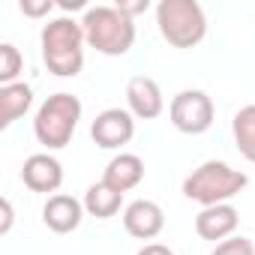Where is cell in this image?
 <instances>
[{"mask_svg":"<svg viewBox=\"0 0 255 255\" xmlns=\"http://www.w3.org/2000/svg\"><path fill=\"white\" fill-rule=\"evenodd\" d=\"M210 255H255V246H252V240H246L243 234H234V237L216 243V249H213Z\"/></svg>","mask_w":255,"mask_h":255,"instance_id":"ac0fdd59","label":"cell"},{"mask_svg":"<svg viewBox=\"0 0 255 255\" xmlns=\"http://www.w3.org/2000/svg\"><path fill=\"white\" fill-rule=\"evenodd\" d=\"M21 69H24V57H21V51L12 45V42H3L0 45V84H15L18 81V75H21Z\"/></svg>","mask_w":255,"mask_h":255,"instance_id":"e0dca14e","label":"cell"},{"mask_svg":"<svg viewBox=\"0 0 255 255\" xmlns=\"http://www.w3.org/2000/svg\"><path fill=\"white\" fill-rule=\"evenodd\" d=\"M144 180V159L138 153H117L102 174V183H108L117 192H129Z\"/></svg>","mask_w":255,"mask_h":255,"instance_id":"4fadbf2b","label":"cell"},{"mask_svg":"<svg viewBox=\"0 0 255 255\" xmlns=\"http://www.w3.org/2000/svg\"><path fill=\"white\" fill-rule=\"evenodd\" d=\"M231 135L243 159L255 162V105H243L231 120Z\"/></svg>","mask_w":255,"mask_h":255,"instance_id":"2e32d148","label":"cell"},{"mask_svg":"<svg viewBox=\"0 0 255 255\" xmlns=\"http://www.w3.org/2000/svg\"><path fill=\"white\" fill-rule=\"evenodd\" d=\"M240 225V213L234 204H213V207H201V213L195 216V231L201 240H210V243H222L228 237H234Z\"/></svg>","mask_w":255,"mask_h":255,"instance_id":"8fae6325","label":"cell"},{"mask_svg":"<svg viewBox=\"0 0 255 255\" xmlns=\"http://www.w3.org/2000/svg\"><path fill=\"white\" fill-rule=\"evenodd\" d=\"M138 255H174V249H168L165 243H147L138 249Z\"/></svg>","mask_w":255,"mask_h":255,"instance_id":"7402d4cb","label":"cell"},{"mask_svg":"<svg viewBox=\"0 0 255 255\" xmlns=\"http://www.w3.org/2000/svg\"><path fill=\"white\" fill-rule=\"evenodd\" d=\"M33 105V87L24 81L6 84L0 87V129H9V126L27 114V108Z\"/></svg>","mask_w":255,"mask_h":255,"instance_id":"5bb4252c","label":"cell"},{"mask_svg":"<svg viewBox=\"0 0 255 255\" xmlns=\"http://www.w3.org/2000/svg\"><path fill=\"white\" fill-rule=\"evenodd\" d=\"M90 135L102 150H117L123 144H129L135 135V117L129 114V108H105L96 114Z\"/></svg>","mask_w":255,"mask_h":255,"instance_id":"52a82bcc","label":"cell"},{"mask_svg":"<svg viewBox=\"0 0 255 255\" xmlns=\"http://www.w3.org/2000/svg\"><path fill=\"white\" fill-rule=\"evenodd\" d=\"M78 120H81V99L63 90L51 93L33 117V135L45 150H63L78 129Z\"/></svg>","mask_w":255,"mask_h":255,"instance_id":"277c9868","label":"cell"},{"mask_svg":"<svg viewBox=\"0 0 255 255\" xmlns=\"http://www.w3.org/2000/svg\"><path fill=\"white\" fill-rule=\"evenodd\" d=\"M123 228L135 240H153L159 237V231L165 228V213L156 201L150 198H138L132 204H126L123 210Z\"/></svg>","mask_w":255,"mask_h":255,"instance_id":"9c48e42d","label":"cell"},{"mask_svg":"<svg viewBox=\"0 0 255 255\" xmlns=\"http://www.w3.org/2000/svg\"><path fill=\"white\" fill-rule=\"evenodd\" d=\"M156 24L174 48H195L207 36V15L195 0H162L156 6Z\"/></svg>","mask_w":255,"mask_h":255,"instance_id":"5b68a950","label":"cell"},{"mask_svg":"<svg viewBox=\"0 0 255 255\" xmlns=\"http://www.w3.org/2000/svg\"><path fill=\"white\" fill-rule=\"evenodd\" d=\"M84 204L66 192H57V195H48L45 207H42V222L54 231V234H69L81 225L84 219Z\"/></svg>","mask_w":255,"mask_h":255,"instance_id":"7c38bea8","label":"cell"},{"mask_svg":"<svg viewBox=\"0 0 255 255\" xmlns=\"http://www.w3.org/2000/svg\"><path fill=\"white\" fill-rule=\"evenodd\" d=\"M81 204H84V210H87L90 216H96V219H111V216H117L120 207H123V192H117V189H111L108 183L99 180V183L87 186Z\"/></svg>","mask_w":255,"mask_h":255,"instance_id":"9a60e30c","label":"cell"},{"mask_svg":"<svg viewBox=\"0 0 255 255\" xmlns=\"http://www.w3.org/2000/svg\"><path fill=\"white\" fill-rule=\"evenodd\" d=\"M39 45H42V60L48 66L51 75L57 78H75L84 69V27L75 18H54L42 27L39 33Z\"/></svg>","mask_w":255,"mask_h":255,"instance_id":"6da1fadb","label":"cell"},{"mask_svg":"<svg viewBox=\"0 0 255 255\" xmlns=\"http://www.w3.org/2000/svg\"><path fill=\"white\" fill-rule=\"evenodd\" d=\"M0 210H3V222H0V234H9V228H12V204H9V198H3V201H0Z\"/></svg>","mask_w":255,"mask_h":255,"instance_id":"44dd1931","label":"cell"},{"mask_svg":"<svg viewBox=\"0 0 255 255\" xmlns=\"http://www.w3.org/2000/svg\"><path fill=\"white\" fill-rule=\"evenodd\" d=\"M18 9L27 15V18H42L54 9V0H21Z\"/></svg>","mask_w":255,"mask_h":255,"instance_id":"d6986e66","label":"cell"},{"mask_svg":"<svg viewBox=\"0 0 255 255\" xmlns=\"http://www.w3.org/2000/svg\"><path fill=\"white\" fill-rule=\"evenodd\" d=\"M84 39L105 57H123L135 45V21L117 6H90L81 18Z\"/></svg>","mask_w":255,"mask_h":255,"instance_id":"7a4b0ae2","label":"cell"},{"mask_svg":"<svg viewBox=\"0 0 255 255\" xmlns=\"http://www.w3.org/2000/svg\"><path fill=\"white\" fill-rule=\"evenodd\" d=\"M168 117H171V126L177 132L201 135L213 126L216 108H213V99L204 90H180L168 105Z\"/></svg>","mask_w":255,"mask_h":255,"instance_id":"8992f818","label":"cell"},{"mask_svg":"<svg viewBox=\"0 0 255 255\" xmlns=\"http://www.w3.org/2000/svg\"><path fill=\"white\" fill-rule=\"evenodd\" d=\"M249 177L237 168H231L228 162L210 159L204 165H198L186 180H183V195L201 207H213V204H228L234 195H240L246 189Z\"/></svg>","mask_w":255,"mask_h":255,"instance_id":"3957f363","label":"cell"},{"mask_svg":"<svg viewBox=\"0 0 255 255\" xmlns=\"http://www.w3.org/2000/svg\"><path fill=\"white\" fill-rule=\"evenodd\" d=\"M21 180L30 192H45V195L54 192L57 195V189L63 183V165L51 153H33L21 165Z\"/></svg>","mask_w":255,"mask_h":255,"instance_id":"30bf717a","label":"cell"},{"mask_svg":"<svg viewBox=\"0 0 255 255\" xmlns=\"http://www.w3.org/2000/svg\"><path fill=\"white\" fill-rule=\"evenodd\" d=\"M117 9L135 21V15H138V12H147V9H150V0H135V3H117Z\"/></svg>","mask_w":255,"mask_h":255,"instance_id":"ffe728a7","label":"cell"},{"mask_svg":"<svg viewBox=\"0 0 255 255\" xmlns=\"http://www.w3.org/2000/svg\"><path fill=\"white\" fill-rule=\"evenodd\" d=\"M126 105H129V114L138 120H156L165 111V99H162L156 78L132 75L129 84H126Z\"/></svg>","mask_w":255,"mask_h":255,"instance_id":"ba28073f","label":"cell"}]
</instances>
